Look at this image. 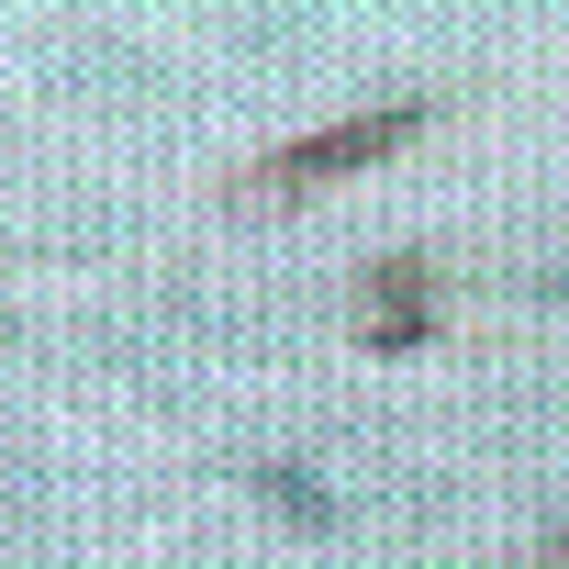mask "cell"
Returning <instances> with one entry per match:
<instances>
[{"mask_svg": "<svg viewBox=\"0 0 569 569\" xmlns=\"http://www.w3.org/2000/svg\"><path fill=\"white\" fill-rule=\"evenodd\" d=\"M425 123H436V101L413 90V101L347 112V123H325V134H291V146H268L257 168H234V201H302V190H325V179H347V168H369V157L413 146Z\"/></svg>", "mask_w": 569, "mask_h": 569, "instance_id": "1", "label": "cell"}, {"mask_svg": "<svg viewBox=\"0 0 569 569\" xmlns=\"http://www.w3.org/2000/svg\"><path fill=\"white\" fill-rule=\"evenodd\" d=\"M436 313H447V291H436L425 257H369L358 268V347L369 358H413L436 336Z\"/></svg>", "mask_w": 569, "mask_h": 569, "instance_id": "2", "label": "cell"}, {"mask_svg": "<svg viewBox=\"0 0 569 569\" xmlns=\"http://www.w3.org/2000/svg\"><path fill=\"white\" fill-rule=\"evenodd\" d=\"M257 491H268V502H279V513H313V525H325V491H313V480H302V469H257Z\"/></svg>", "mask_w": 569, "mask_h": 569, "instance_id": "3", "label": "cell"}, {"mask_svg": "<svg viewBox=\"0 0 569 569\" xmlns=\"http://www.w3.org/2000/svg\"><path fill=\"white\" fill-rule=\"evenodd\" d=\"M547 569H569V547H547Z\"/></svg>", "mask_w": 569, "mask_h": 569, "instance_id": "4", "label": "cell"}, {"mask_svg": "<svg viewBox=\"0 0 569 569\" xmlns=\"http://www.w3.org/2000/svg\"><path fill=\"white\" fill-rule=\"evenodd\" d=\"M547 547H569V525H558V536H547Z\"/></svg>", "mask_w": 569, "mask_h": 569, "instance_id": "5", "label": "cell"}]
</instances>
